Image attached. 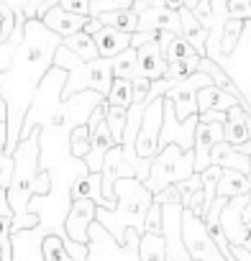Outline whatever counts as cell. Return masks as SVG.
I'll list each match as a JSON object with an SVG mask.
<instances>
[{"mask_svg": "<svg viewBox=\"0 0 251 261\" xmlns=\"http://www.w3.org/2000/svg\"><path fill=\"white\" fill-rule=\"evenodd\" d=\"M59 46H62V36H57L52 29H46L39 18H29L23 41L16 49L11 67L0 74V95H3L6 108H8L6 154H11V156L21 141V125L31 108L34 92H36L39 82L44 80V74L54 67V51Z\"/></svg>", "mask_w": 251, "mask_h": 261, "instance_id": "obj_1", "label": "cell"}, {"mask_svg": "<svg viewBox=\"0 0 251 261\" xmlns=\"http://www.w3.org/2000/svg\"><path fill=\"white\" fill-rule=\"evenodd\" d=\"M41 156V128L36 125L29 139H21L13 151V179L6 190L8 205L13 210V225L11 230H29L36 228L41 220L36 213L29 210L31 197H44L52 192V172L39 167Z\"/></svg>", "mask_w": 251, "mask_h": 261, "instance_id": "obj_2", "label": "cell"}, {"mask_svg": "<svg viewBox=\"0 0 251 261\" xmlns=\"http://www.w3.org/2000/svg\"><path fill=\"white\" fill-rule=\"evenodd\" d=\"M115 192V207L113 210H105V207H97V215H95V223L103 225L118 248H126L129 246V238H126V230H136L139 236L144 233V223H146V213L154 202V195L144 187V182H139L136 177H123L115 182L113 187Z\"/></svg>", "mask_w": 251, "mask_h": 261, "instance_id": "obj_3", "label": "cell"}, {"mask_svg": "<svg viewBox=\"0 0 251 261\" xmlns=\"http://www.w3.org/2000/svg\"><path fill=\"white\" fill-rule=\"evenodd\" d=\"M54 67L67 72V82L62 90V100H69L77 92H87L95 90L103 97H108L110 85H113V67L110 59H92V62H82L74 51H69L67 46H59L54 51Z\"/></svg>", "mask_w": 251, "mask_h": 261, "instance_id": "obj_4", "label": "cell"}, {"mask_svg": "<svg viewBox=\"0 0 251 261\" xmlns=\"http://www.w3.org/2000/svg\"><path fill=\"white\" fill-rule=\"evenodd\" d=\"M192 174H195V151H182L177 144H169L159 149V154L152 159V169L149 177L144 179V187L154 195L169 185L190 179Z\"/></svg>", "mask_w": 251, "mask_h": 261, "instance_id": "obj_5", "label": "cell"}, {"mask_svg": "<svg viewBox=\"0 0 251 261\" xmlns=\"http://www.w3.org/2000/svg\"><path fill=\"white\" fill-rule=\"evenodd\" d=\"M64 82H67V72L59 69V67H52L44 80L39 82L36 92H34V100H31V108L23 118V125H21V139H29L31 130L36 125H46V120L52 118V113L59 108L62 102V90H64Z\"/></svg>", "mask_w": 251, "mask_h": 261, "instance_id": "obj_6", "label": "cell"}, {"mask_svg": "<svg viewBox=\"0 0 251 261\" xmlns=\"http://www.w3.org/2000/svg\"><path fill=\"white\" fill-rule=\"evenodd\" d=\"M182 241H185L192 261H225V256L220 253V248L210 238L205 220L185 207H182Z\"/></svg>", "mask_w": 251, "mask_h": 261, "instance_id": "obj_7", "label": "cell"}, {"mask_svg": "<svg viewBox=\"0 0 251 261\" xmlns=\"http://www.w3.org/2000/svg\"><path fill=\"white\" fill-rule=\"evenodd\" d=\"M208 85H213V80L205 72H195V74L180 80L177 85H172L167 90L164 97L172 102L177 120H187L190 115H197V92Z\"/></svg>", "mask_w": 251, "mask_h": 261, "instance_id": "obj_8", "label": "cell"}, {"mask_svg": "<svg viewBox=\"0 0 251 261\" xmlns=\"http://www.w3.org/2000/svg\"><path fill=\"white\" fill-rule=\"evenodd\" d=\"M162 113H164V97H157L146 102L139 136H136V154L141 159H154L159 154V134H162Z\"/></svg>", "mask_w": 251, "mask_h": 261, "instance_id": "obj_9", "label": "cell"}, {"mask_svg": "<svg viewBox=\"0 0 251 261\" xmlns=\"http://www.w3.org/2000/svg\"><path fill=\"white\" fill-rule=\"evenodd\" d=\"M195 128H197V115H190L187 120L174 118L172 102L164 97V113H162V134H159V149L177 144L182 151H192L195 144Z\"/></svg>", "mask_w": 251, "mask_h": 261, "instance_id": "obj_10", "label": "cell"}, {"mask_svg": "<svg viewBox=\"0 0 251 261\" xmlns=\"http://www.w3.org/2000/svg\"><path fill=\"white\" fill-rule=\"evenodd\" d=\"M162 236L167 243V261H192L182 241V202L162 205Z\"/></svg>", "mask_w": 251, "mask_h": 261, "instance_id": "obj_11", "label": "cell"}, {"mask_svg": "<svg viewBox=\"0 0 251 261\" xmlns=\"http://www.w3.org/2000/svg\"><path fill=\"white\" fill-rule=\"evenodd\" d=\"M95 215H97V205L92 200H74L64 215V233L69 241L74 243H85L90 246L92 236H90V225H95Z\"/></svg>", "mask_w": 251, "mask_h": 261, "instance_id": "obj_12", "label": "cell"}, {"mask_svg": "<svg viewBox=\"0 0 251 261\" xmlns=\"http://www.w3.org/2000/svg\"><path fill=\"white\" fill-rule=\"evenodd\" d=\"M123 177H134V169L126 164L120 146H113V149L105 154V162H103V167H100V187H103V197H105V202H108V210L115 207V192H113V187H115V182L123 179Z\"/></svg>", "mask_w": 251, "mask_h": 261, "instance_id": "obj_13", "label": "cell"}, {"mask_svg": "<svg viewBox=\"0 0 251 261\" xmlns=\"http://www.w3.org/2000/svg\"><path fill=\"white\" fill-rule=\"evenodd\" d=\"M218 141H223V123H208V120H200V115H197L195 144H192L195 172H203V169L210 167V151H213V146Z\"/></svg>", "mask_w": 251, "mask_h": 261, "instance_id": "obj_14", "label": "cell"}, {"mask_svg": "<svg viewBox=\"0 0 251 261\" xmlns=\"http://www.w3.org/2000/svg\"><path fill=\"white\" fill-rule=\"evenodd\" d=\"M139 31H172L182 36L180 13L167 6H149L139 13Z\"/></svg>", "mask_w": 251, "mask_h": 261, "instance_id": "obj_15", "label": "cell"}, {"mask_svg": "<svg viewBox=\"0 0 251 261\" xmlns=\"http://www.w3.org/2000/svg\"><path fill=\"white\" fill-rule=\"evenodd\" d=\"M44 236H46V228L44 225L11 233L13 261H44V256H41V241H44Z\"/></svg>", "mask_w": 251, "mask_h": 261, "instance_id": "obj_16", "label": "cell"}, {"mask_svg": "<svg viewBox=\"0 0 251 261\" xmlns=\"http://www.w3.org/2000/svg\"><path fill=\"white\" fill-rule=\"evenodd\" d=\"M46 29H52L57 36H62V39H67V36H72V34H77V31H82V26H85V21H87V16H77V13H69V11H64L62 6H52L41 18H39Z\"/></svg>", "mask_w": 251, "mask_h": 261, "instance_id": "obj_17", "label": "cell"}, {"mask_svg": "<svg viewBox=\"0 0 251 261\" xmlns=\"http://www.w3.org/2000/svg\"><path fill=\"white\" fill-rule=\"evenodd\" d=\"M113 146H118V144H115V139H113V134H110L108 123L103 120V123L97 125V130H92V134H90V151H87V156L82 159V162H85V169H87V172H100V167H103V162H105V154H108Z\"/></svg>", "mask_w": 251, "mask_h": 261, "instance_id": "obj_18", "label": "cell"}, {"mask_svg": "<svg viewBox=\"0 0 251 261\" xmlns=\"http://www.w3.org/2000/svg\"><path fill=\"white\" fill-rule=\"evenodd\" d=\"M69 200H92L97 207L108 210V202L103 197V187H100V172H80L72 182H69Z\"/></svg>", "mask_w": 251, "mask_h": 261, "instance_id": "obj_19", "label": "cell"}, {"mask_svg": "<svg viewBox=\"0 0 251 261\" xmlns=\"http://www.w3.org/2000/svg\"><path fill=\"white\" fill-rule=\"evenodd\" d=\"M136 59H139V77H146V80H162L164 77L167 62H164L162 46L157 41H146L144 46H139Z\"/></svg>", "mask_w": 251, "mask_h": 261, "instance_id": "obj_20", "label": "cell"}, {"mask_svg": "<svg viewBox=\"0 0 251 261\" xmlns=\"http://www.w3.org/2000/svg\"><path fill=\"white\" fill-rule=\"evenodd\" d=\"M248 128H251V113L243 110L241 105H233L225 113V123H223V141H228L231 146H241L248 141Z\"/></svg>", "mask_w": 251, "mask_h": 261, "instance_id": "obj_21", "label": "cell"}, {"mask_svg": "<svg viewBox=\"0 0 251 261\" xmlns=\"http://www.w3.org/2000/svg\"><path fill=\"white\" fill-rule=\"evenodd\" d=\"M210 164L220 167V169H236L248 174L251 172V159L241 151H236V146H231L228 141H218L210 151Z\"/></svg>", "mask_w": 251, "mask_h": 261, "instance_id": "obj_22", "label": "cell"}, {"mask_svg": "<svg viewBox=\"0 0 251 261\" xmlns=\"http://www.w3.org/2000/svg\"><path fill=\"white\" fill-rule=\"evenodd\" d=\"M95 46H97V54L103 59H113L118 57L120 51H126L131 46V34H123V31H115L110 26H103L95 36Z\"/></svg>", "mask_w": 251, "mask_h": 261, "instance_id": "obj_23", "label": "cell"}, {"mask_svg": "<svg viewBox=\"0 0 251 261\" xmlns=\"http://www.w3.org/2000/svg\"><path fill=\"white\" fill-rule=\"evenodd\" d=\"M233 105H241L231 92H225L223 87L218 85H208L197 92V113H205V110H220V113H228Z\"/></svg>", "mask_w": 251, "mask_h": 261, "instance_id": "obj_24", "label": "cell"}, {"mask_svg": "<svg viewBox=\"0 0 251 261\" xmlns=\"http://www.w3.org/2000/svg\"><path fill=\"white\" fill-rule=\"evenodd\" d=\"M180 21H182V36L192 44V49L200 54V57H208V29L192 16V11L187 8H180Z\"/></svg>", "mask_w": 251, "mask_h": 261, "instance_id": "obj_25", "label": "cell"}, {"mask_svg": "<svg viewBox=\"0 0 251 261\" xmlns=\"http://www.w3.org/2000/svg\"><path fill=\"white\" fill-rule=\"evenodd\" d=\"M248 190H251L248 174L236 172V169H223L220 172V179H218V187H215V197L233 200V197H243Z\"/></svg>", "mask_w": 251, "mask_h": 261, "instance_id": "obj_26", "label": "cell"}, {"mask_svg": "<svg viewBox=\"0 0 251 261\" xmlns=\"http://www.w3.org/2000/svg\"><path fill=\"white\" fill-rule=\"evenodd\" d=\"M97 18L103 21V26H110V29L123 31V34H136L139 31V13L131 11V8L108 11V13H100Z\"/></svg>", "mask_w": 251, "mask_h": 261, "instance_id": "obj_27", "label": "cell"}, {"mask_svg": "<svg viewBox=\"0 0 251 261\" xmlns=\"http://www.w3.org/2000/svg\"><path fill=\"white\" fill-rule=\"evenodd\" d=\"M139 261H167V243L162 233L139 236Z\"/></svg>", "mask_w": 251, "mask_h": 261, "instance_id": "obj_28", "label": "cell"}, {"mask_svg": "<svg viewBox=\"0 0 251 261\" xmlns=\"http://www.w3.org/2000/svg\"><path fill=\"white\" fill-rule=\"evenodd\" d=\"M110 67H113V77L118 80H136L139 77V59H136V49L129 46L126 51H120L118 57L110 59Z\"/></svg>", "mask_w": 251, "mask_h": 261, "instance_id": "obj_29", "label": "cell"}, {"mask_svg": "<svg viewBox=\"0 0 251 261\" xmlns=\"http://www.w3.org/2000/svg\"><path fill=\"white\" fill-rule=\"evenodd\" d=\"M62 46H67L69 51H74L82 62H92V59L100 57L97 54V46H95V39L90 34H85V31H77V34L62 39Z\"/></svg>", "mask_w": 251, "mask_h": 261, "instance_id": "obj_30", "label": "cell"}, {"mask_svg": "<svg viewBox=\"0 0 251 261\" xmlns=\"http://www.w3.org/2000/svg\"><path fill=\"white\" fill-rule=\"evenodd\" d=\"M246 31V21H236V18H228L223 23V34H220V54L223 57H231L241 41V34Z\"/></svg>", "mask_w": 251, "mask_h": 261, "instance_id": "obj_31", "label": "cell"}, {"mask_svg": "<svg viewBox=\"0 0 251 261\" xmlns=\"http://www.w3.org/2000/svg\"><path fill=\"white\" fill-rule=\"evenodd\" d=\"M105 105L131 108V105H134L131 80H118V77H113V85H110V92H108V97H105Z\"/></svg>", "mask_w": 251, "mask_h": 261, "instance_id": "obj_32", "label": "cell"}, {"mask_svg": "<svg viewBox=\"0 0 251 261\" xmlns=\"http://www.w3.org/2000/svg\"><path fill=\"white\" fill-rule=\"evenodd\" d=\"M41 256L44 261H72L64 246V236L59 233H46L41 241Z\"/></svg>", "mask_w": 251, "mask_h": 261, "instance_id": "obj_33", "label": "cell"}, {"mask_svg": "<svg viewBox=\"0 0 251 261\" xmlns=\"http://www.w3.org/2000/svg\"><path fill=\"white\" fill-rule=\"evenodd\" d=\"M87 151H90V128H87V123H80L69 130V156L85 159Z\"/></svg>", "mask_w": 251, "mask_h": 261, "instance_id": "obj_34", "label": "cell"}, {"mask_svg": "<svg viewBox=\"0 0 251 261\" xmlns=\"http://www.w3.org/2000/svg\"><path fill=\"white\" fill-rule=\"evenodd\" d=\"M126 120H129V108H118V105H105V123L110 128V134L115 139V144H120Z\"/></svg>", "mask_w": 251, "mask_h": 261, "instance_id": "obj_35", "label": "cell"}, {"mask_svg": "<svg viewBox=\"0 0 251 261\" xmlns=\"http://www.w3.org/2000/svg\"><path fill=\"white\" fill-rule=\"evenodd\" d=\"M197 67H200V57H197V54H192V57H187V59H182V62H172V64H167L164 77H167V80H172V82L177 85L180 80H185V77L195 74V72H197Z\"/></svg>", "mask_w": 251, "mask_h": 261, "instance_id": "obj_36", "label": "cell"}, {"mask_svg": "<svg viewBox=\"0 0 251 261\" xmlns=\"http://www.w3.org/2000/svg\"><path fill=\"white\" fill-rule=\"evenodd\" d=\"M162 54H164V62L172 64V62H182V59H187V57H192V54H197V51L192 49V44H190L185 36H174ZM197 57H200V54H197Z\"/></svg>", "mask_w": 251, "mask_h": 261, "instance_id": "obj_37", "label": "cell"}, {"mask_svg": "<svg viewBox=\"0 0 251 261\" xmlns=\"http://www.w3.org/2000/svg\"><path fill=\"white\" fill-rule=\"evenodd\" d=\"M228 18L251 21V0H228Z\"/></svg>", "mask_w": 251, "mask_h": 261, "instance_id": "obj_38", "label": "cell"}, {"mask_svg": "<svg viewBox=\"0 0 251 261\" xmlns=\"http://www.w3.org/2000/svg\"><path fill=\"white\" fill-rule=\"evenodd\" d=\"M144 233H162V205L159 202H152V207L146 213Z\"/></svg>", "mask_w": 251, "mask_h": 261, "instance_id": "obj_39", "label": "cell"}, {"mask_svg": "<svg viewBox=\"0 0 251 261\" xmlns=\"http://www.w3.org/2000/svg\"><path fill=\"white\" fill-rule=\"evenodd\" d=\"M11 179H13V156L0 151V190H8Z\"/></svg>", "mask_w": 251, "mask_h": 261, "instance_id": "obj_40", "label": "cell"}, {"mask_svg": "<svg viewBox=\"0 0 251 261\" xmlns=\"http://www.w3.org/2000/svg\"><path fill=\"white\" fill-rule=\"evenodd\" d=\"M192 16L210 31L213 29V8H210V0H200V3L192 8Z\"/></svg>", "mask_w": 251, "mask_h": 261, "instance_id": "obj_41", "label": "cell"}, {"mask_svg": "<svg viewBox=\"0 0 251 261\" xmlns=\"http://www.w3.org/2000/svg\"><path fill=\"white\" fill-rule=\"evenodd\" d=\"M154 202H159V205H174V202H182V195H180V190L174 185H169V187L154 192Z\"/></svg>", "mask_w": 251, "mask_h": 261, "instance_id": "obj_42", "label": "cell"}, {"mask_svg": "<svg viewBox=\"0 0 251 261\" xmlns=\"http://www.w3.org/2000/svg\"><path fill=\"white\" fill-rule=\"evenodd\" d=\"M149 87H152V80H146V77H136V80L131 82V90H134V102H144V105H146Z\"/></svg>", "mask_w": 251, "mask_h": 261, "instance_id": "obj_43", "label": "cell"}, {"mask_svg": "<svg viewBox=\"0 0 251 261\" xmlns=\"http://www.w3.org/2000/svg\"><path fill=\"white\" fill-rule=\"evenodd\" d=\"M59 6L77 16H90V0H59Z\"/></svg>", "mask_w": 251, "mask_h": 261, "instance_id": "obj_44", "label": "cell"}, {"mask_svg": "<svg viewBox=\"0 0 251 261\" xmlns=\"http://www.w3.org/2000/svg\"><path fill=\"white\" fill-rule=\"evenodd\" d=\"M105 120V102L103 105H97L92 113H90V118H87V128H90V134L92 130H97V125Z\"/></svg>", "mask_w": 251, "mask_h": 261, "instance_id": "obj_45", "label": "cell"}, {"mask_svg": "<svg viewBox=\"0 0 251 261\" xmlns=\"http://www.w3.org/2000/svg\"><path fill=\"white\" fill-rule=\"evenodd\" d=\"M100 29H103V21H100L97 16H87V21H85L82 31H85V34H90V36H95Z\"/></svg>", "mask_w": 251, "mask_h": 261, "instance_id": "obj_46", "label": "cell"}, {"mask_svg": "<svg viewBox=\"0 0 251 261\" xmlns=\"http://www.w3.org/2000/svg\"><path fill=\"white\" fill-rule=\"evenodd\" d=\"M197 115H200V120H208V123H225V113H220V110H205Z\"/></svg>", "mask_w": 251, "mask_h": 261, "instance_id": "obj_47", "label": "cell"}, {"mask_svg": "<svg viewBox=\"0 0 251 261\" xmlns=\"http://www.w3.org/2000/svg\"><path fill=\"white\" fill-rule=\"evenodd\" d=\"M231 251H233V256H236L238 261H251V248H243V246H231Z\"/></svg>", "mask_w": 251, "mask_h": 261, "instance_id": "obj_48", "label": "cell"}, {"mask_svg": "<svg viewBox=\"0 0 251 261\" xmlns=\"http://www.w3.org/2000/svg\"><path fill=\"white\" fill-rule=\"evenodd\" d=\"M149 6H162V0H134V11H136V13H141V11L149 8Z\"/></svg>", "mask_w": 251, "mask_h": 261, "instance_id": "obj_49", "label": "cell"}, {"mask_svg": "<svg viewBox=\"0 0 251 261\" xmlns=\"http://www.w3.org/2000/svg\"><path fill=\"white\" fill-rule=\"evenodd\" d=\"M0 215H13V210H11V205H8L6 190H0Z\"/></svg>", "mask_w": 251, "mask_h": 261, "instance_id": "obj_50", "label": "cell"}, {"mask_svg": "<svg viewBox=\"0 0 251 261\" xmlns=\"http://www.w3.org/2000/svg\"><path fill=\"white\" fill-rule=\"evenodd\" d=\"M6 144H8V125L6 120H0V151H6Z\"/></svg>", "mask_w": 251, "mask_h": 261, "instance_id": "obj_51", "label": "cell"}, {"mask_svg": "<svg viewBox=\"0 0 251 261\" xmlns=\"http://www.w3.org/2000/svg\"><path fill=\"white\" fill-rule=\"evenodd\" d=\"M243 223H251V190L246 192V202H243Z\"/></svg>", "mask_w": 251, "mask_h": 261, "instance_id": "obj_52", "label": "cell"}, {"mask_svg": "<svg viewBox=\"0 0 251 261\" xmlns=\"http://www.w3.org/2000/svg\"><path fill=\"white\" fill-rule=\"evenodd\" d=\"M236 151H241V154H246V156L251 159V128H248V141L241 144V146H236Z\"/></svg>", "mask_w": 251, "mask_h": 261, "instance_id": "obj_53", "label": "cell"}, {"mask_svg": "<svg viewBox=\"0 0 251 261\" xmlns=\"http://www.w3.org/2000/svg\"><path fill=\"white\" fill-rule=\"evenodd\" d=\"M162 6H167V8H172V11H180V8H185V3H182V0H162Z\"/></svg>", "mask_w": 251, "mask_h": 261, "instance_id": "obj_54", "label": "cell"}, {"mask_svg": "<svg viewBox=\"0 0 251 261\" xmlns=\"http://www.w3.org/2000/svg\"><path fill=\"white\" fill-rule=\"evenodd\" d=\"M8 118V108H6V100H3V95H0V120H6Z\"/></svg>", "mask_w": 251, "mask_h": 261, "instance_id": "obj_55", "label": "cell"}, {"mask_svg": "<svg viewBox=\"0 0 251 261\" xmlns=\"http://www.w3.org/2000/svg\"><path fill=\"white\" fill-rule=\"evenodd\" d=\"M182 3H185V8H187V11H192V8L200 3V0H182Z\"/></svg>", "mask_w": 251, "mask_h": 261, "instance_id": "obj_56", "label": "cell"}, {"mask_svg": "<svg viewBox=\"0 0 251 261\" xmlns=\"http://www.w3.org/2000/svg\"><path fill=\"white\" fill-rule=\"evenodd\" d=\"M248 182H251V172H248Z\"/></svg>", "mask_w": 251, "mask_h": 261, "instance_id": "obj_57", "label": "cell"}, {"mask_svg": "<svg viewBox=\"0 0 251 261\" xmlns=\"http://www.w3.org/2000/svg\"><path fill=\"white\" fill-rule=\"evenodd\" d=\"M248 29H251V21H248Z\"/></svg>", "mask_w": 251, "mask_h": 261, "instance_id": "obj_58", "label": "cell"}]
</instances>
